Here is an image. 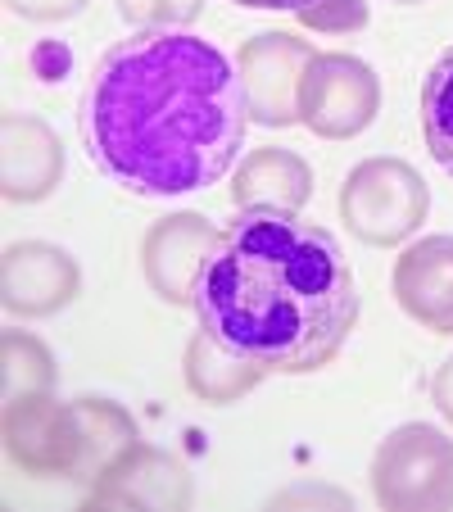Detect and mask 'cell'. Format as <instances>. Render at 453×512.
I'll use <instances>...</instances> for the list:
<instances>
[{"mask_svg": "<svg viewBox=\"0 0 453 512\" xmlns=\"http://www.w3.org/2000/svg\"><path fill=\"white\" fill-rule=\"evenodd\" d=\"M390 5H422V0H390Z\"/></svg>", "mask_w": 453, "mask_h": 512, "instance_id": "obj_25", "label": "cell"}, {"mask_svg": "<svg viewBox=\"0 0 453 512\" xmlns=\"http://www.w3.org/2000/svg\"><path fill=\"white\" fill-rule=\"evenodd\" d=\"M309 503H327V508H349V494L336 490V485H313V481H299L290 490L272 494V508H309Z\"/></svg>", "mask_w": 453, "mask_h": 512, "instance_id": "obj_20", "label": "cell"}, {"mask_svg": "<svg viewBox=\"0 0 453 512\" xmlns=\"http://www.w3.org/2000/svg\"><path fill=\"white\" fill-rule=\"evenodd\" d=\"M422 141L435 164L453 177V46L435 59L422 82Z\"/></svg>", "mask_w": 453, "mask_h": 512, "instance_id": "obj_17", "label": "cell"}, {"mask_svg": "<svg viewBox=\"0 0 453 512\" xmlns=\"http://www.w3.org/2000/svg\"><path fill=\"white\" fill-rule=\"evenodd\" d=\"M372 499L386 512L453 508V440L440 426L404 422L372 454Z\"/></svg>", "mask_w": 453, "mask_h": 512, "instance_id": "obj_3", "label": "cell"}, {"mask_svg": "<svg viewBox=\"0 0 453 512\" xmlns=\"http://www.w3.org/2000/svg\"><path fill=\"white\" fill-rule=\"evenodd\" d=\"M73 408H78V426H82V458L73 481L96 485L127 449L141 445V435H136V422L114 399H73Z\"/></svg>", "mask_w": 453, "mask_h": 512, "instance_id": "obj_15", "label": "cell"}, {"mask_svg": "<svg viewBox=\"0 0 453 512\" xmlns=\"http://www.w3.org/2000/svg\"><path fill=\"white\" fill-rule=\"evenodd\" d=\"M232 5H245V10H286V14H299V10H309L313 0H232Z\"/></svg>", "mask_w": 453, "mask_h": 512, "instance_id": "obj_24", "label": "cell"}, {"mask_svg": "<svg viewBox=\"0 0 453 512\" xmlns=\"http://www.w3.org/2000/svg\"><path fill=\"white\" fill-rule=\"evenodd\" d=\"M5 5H10V14L32 23H64V19H78L91 0H5Z\"/></svg>", "mask_w": 453, "mask_h": 512, "instance_id": "obj_21", "label": "cell"}, {"mask_svg": "<svg viewBox=\"0 0 453 512\" xmlns=\"http://www.w3.org/2000/svg\"><path fill=\"white\" fill-rule=\"evenodd\" d=\"M123 23H132L136 32H155V28H191L200 19L204 0H114Z\"/></svg>", "mask_w": 453, "mask_h": 512, "instance_id": "obj_18", "label": "cell"}, {"mask_svg": "<svg viewBox=\"0 0 453 512\" xmlns=\"http://www.w3.org/2000/svg\"><path fill=\"white\" fill-rule=\"evenodd\" d=\"M195 499V481L182 458L155 445H132L96 485H87V508H159L182 512Z\"/></svg>", "mask_w": 453, "mask_h": 512, "instance_id": "obj_10", "label": "cell"}, {"mask_svg": "<svg viewBox=\"0 0 453 512\" xmlns=\"http://www.w3.org/2000/svg\"><path fill=\"white\" fill-rule=\"evenodd\" d=\"M182 377H186V390H191L195 399L227 408V404H241L268 372L254 368L250 358L232 354L227 345H218L209 331H195V336L186 340V354H182Z\"/></svg>", "mask_w": 453, "mask_h": 512, "instance_id": "obj_14", "label": "cell"}, {"mask_svg": "<svg viewBox=\"0 0 453 512\" xmlns=\"http://www.w3.org/2000/svg\"><path fill=\"white\" fill-rule=\"evenodd\" d=\"M381 109V82L372 64L345 50H322L313 55L304 87H299V123L322 141H349L367 132Z\"/></svg>", "mask_w": 453, "mask_h": 512, "instance_id": "obj_5", "label": "cell"}, {"mask_svg": "<svg viewBox=\"0 0 453 512\" xmlns=\"http://www.w3.org/2000/svg\"><path fill=\"white\" fill-rule=\"evenodd\" d=\"M195 322L268 377L336 363L363 300L340 241L281 209H241L222 227L195 286Z\"/></svg>", "mask_w": 453, "mask_h": 512, "instance_id": "obj_2", "label": "cell"}, {"mask_svg": "<svg viewBox=\"0 0 453 512\" xmlns=\"http://www.w3.org/2000/svg\"><path fill=\"white\" fill-rule=\"evenodd\" d=\"M318 50L299 41L295 32H259L241 46L236 73H241L250 123L259 127H295L299 123V87Z\"/></svg>", "mask_w": 453, "mask_h": 512, "instance_id": "obj_6", "label": "cell"}, {"mask_svg": "<svg viewBox=\"0 0 453 512\" xmlns=\"http://www.w3.org/2000/svg\"><path fill=\"white\" fill-rule=\"evenodd\" d=\"M431 213V186L422 182L408 159L376 155L349 168L345 186H340V218L363 245L390 250L404 245Z\"/></svg>", "mask_w": 453, "mask_h": 512, "instance_id": "obj_4", "label": "cell"}, {"mask_svg": "<svg viewBox=\"0 0 453 512\" xmlns=\"http://www.w3.org/2000/svg\"><path fill=\"white\" fill-rule=\"evenodd\" d=\"M0 191L10 204H41L64 182V141L37 114H5L0 123Z\"/></svg>", "mask_w": 453, "mask_h": 512, "instance_id": "obj_11", "label": "cell"}, {"mask_svg": "<svg viewBox=\"0 0 453 512\" xmlns=\"http://www.w3.org/2000/svg\"><path fill=\"white\" fill-rule=\"evenodd\" d=\"M82 295V268L64 245L14 241L0 259V300L5 313L23 322L55 318Z\"/></svg>", "mask_w": 453, "mask_h": 512, "instance_id": "obj_8", "label": "cell"}, {"mask_svg": "<svg viewBox=\"0 0 453 512\" xmlns=\"http://www.w3.org/2000/svg\"><path fill=\"white\" fill-rule=\"evenodd\" d=\"M236 209H281L299 213L313 200V168L281 145H259L241 159L232 182Z\"/></svg>", "mask_w": 453, "mask_h": 512, "instance_id": "obj_13", "label": "cell"}, {"mask_svg": "<svg viewBox=\"0 0 453 512\" xmlns=\"http://www.w3.org/2000/svg\"><path fill=\"white\" fill-rule=\"evenodd\" d=\"M395 300L417 327L453 336V236H422L395 259Z\"/></svg>", "mask_w": 453, "mask_h": 512, "instance_id": "obj_12", "label": "cell"}, {"mask_svg": "<svg viewBox=\"0 0 453 512\" xmlns=\"http://www.w3.org/2000/svg\"><path fill=\"white\" fill-rule=\"evenodd\" d=\"M55 354L32 331L10 327L0 336V399L19 404L32 395H55Z\"/></svg>", "mask_w": 453, "mask_h": 512, "instance_id": "obj_16", "label": "cell"}, {"mask_svg": "<svg viewBox=\"0 0 453 512\" xmlns=\"http://www.w3.org/2000/svg\"><path fill=\"white\" fill-rule=\"evenodd\" d=\"M68 64H73V55H68L59 41H41V46L32 50V68H37L41 82H59L68 73Z\"/></svg>", "mask_w": 453, "mask_h": 512, "instance_id": "obj_22", "label": "cell"}, {"mask_svg": "<svg viewBox=\"0 0 453 512\" xmlns=\"http://www.w3.org/2000/svg\"><path fill=\"white\" fill-rule=\"evenodd\" d=\"M5 454L19 472L41 481H73L82 458L78 408L59 404L55 395H32L5 404Z\"/></svg>", "mask_w": 453, "mask_h": 512, "instance_id": "obj_7", "label": "cell"}, {"mask_svg": "<svg viewBox=\"0 0 453 512\" xmlns=\"http://www.w3.org/2000/svg\"><path fill=\"white\" fill-rule=\"evenodd\" d=\"M218 227L195 209L168 213L159 223H150L141 241V272L145 286L155 290L164 304L182 309V304H195V286L204 277V263H209L213 245H218Z\"/></svg>", "mask_w": 453, "mask_h": 512, "instance_id": "obj_9", "label": "cell"}, {"mask_svg": "<svg viewBox=\"0 0 453 512\" xmlns=\"http://www.w3.org/2000/svg\"><path fill=\"white\" fill-rule=\"evenodd\" d=\"M295 19L313 32H358L367 28L372 10H367V0H313L309 10H299Z\"/></svg>", "mask_w": 453, "mask_h": 512, "instance_id": "obj_19", "label": "cell"}, {"mask_svg": "<svg viewBox=\"0 0 453 512\" xmlns=\"http://www.w3.org/2000/svg\"><path fill=\"white\" fill-rule=\"evenodd\" d=\"M431 399H435V408H440V417L453 426V354L444 358L440 368H435V377H431Z\"/></svg>", "mask_w": 453, "mask_h": 512, "instance_id": "obj_23", "label": "cell"}, {"mask_svg": "<svg viewBox=\"0 0 453 512\" xmlns=\"http://www.w3.org/2000/svg\"><path fill=\"white\" fill-rule=\"evenodd\" d=\"M87 159L132 195L173 200L218 186L250 127L241 73L182 28L132 32L100 55L78 109Z\"/></svg>", "mask_w": 453, "mask_h": 512, "instance_id": "obj_1", "label": "cell"}]
</instances>
